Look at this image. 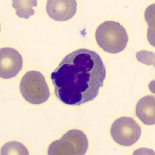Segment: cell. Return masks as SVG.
I'll use <instances>...</instances> for the list:
<instances>
[{
    "mask_svg": "<svg viewBox=\"0 0 155 155\" xmlns=\"http://www.w3.org/2000/svg\"><path fill=\"white\" fill-rule=\"evenodd\" d=\"M22 97L30 103L40 104L45 102L50 96L49 88L43 75L39 72H27L20 82Z\"/></svg>",
    "mask_w": 155,
    "mask_h": 155,
    "instance_id": "obj_3",
    "label": "cell"
},
{
    "mask_svg": "<svg viewBox=\"0 0 155 155\" xmlns=\"http://www.w3.org/2000/svg\"><path fill=\"white\" fill-rule=\"evenodd\" d=\"M88 146V139L83 131L72 129L68 131L61 139L55 140L48 149V154L85 155Z\"/></svg>",
    "mask_w": 155,
    "mask_h": 155,
    "instance_id": "obj_4",
    "label": "cell"
},
{
    "mask_svg": "<svg viewBox=\"0 0 155 155\" xmlns=\"http://www.w3.org/2000/svg\"><path fill=\"white\" fill-rule=\"evenodd\" d=\"M95 38L99 47L105 52L115 54L126 48L128 41L126 30L118 22L105 21L97 28Z\"/></svg>",
    "mask_w": 155,
    "mask_h": 155,
    "instance_id": "obj_2",
    "label": "cell"
},
{
    "mask_svg": "<svg viewBox=\"0 0 155 155\" xmlns=\"http://www.w3.org/2000/svg\"><path fill=\"white\" fill-rule=\"evenodd\" d=\"M29 155L28 151L23 145L20 143L13 141L3 146L1 155Z\"/></svg>",
    "mask_w": 155,
    "mask_h": 155,
    "instance_id": "obj_10",
    "label": "cell"
},
{
    "mask_svg": "<svg viewBox=\"0 0 155 155\" xmlns=\"http://www.w3.org/2000/svg\"><path fill=\"white\" fill-rule=\"evenodd\" d=\"M136 114L145 125H154L155 97L148 95L140 99L136 106Z\"/></svg>",
    "mask_w": 155,
    "mask_h": 155,
    "instance_id": "obj_8",
    "label": "cell"
},
{
    "mask_svg": "<svg viewBox=\"0 0 155 155\" xmlns=\"http://www.w3.org/2000/svg\"><path fill=\"white\" fill-rule=\"evenodd\" d=\"M37 5V1H13V7L16 9V13L17 16L26 19H28L34 14L35 11L33 8Z\"/></svg>",
    "mask_w": 155,
    "mask_h": 155,
    "instance_id": "obj_9",
    "label": "cell"
},
{
    "mask_svg": "<svg viewBox=\"0 0 155 155\" xmlns=\"http://www.w3.org/2000/svg\"><path fill=\"white\" fill-rule=\"evenodd\" d=\"M110 132L115 142L124 146H130L139 140L141 135V129L134 119L123 117L113 123Z\"/></svg>",
    "mask_w": 155,
    "mask_h": 155,
    "instance_id": "obj_5",
    "label": "cell"
},
{
    "mask_svg": "<svg viewBox=\"0 0 155 155\" xmlns=\"http://www.w3.org/2000/svg\"><path fill=\"white\" fill-rule=\"evenodd\" d=\"M23 66L20 53L13 48H4L0 50V77L10 79L17 75Z\"/></svg>",
    "mask_w": 155,
    "mask_h": 155,
    "instance_id": "obj_6",
    "label": "cell"
},
{
    "mask_svg": "<svg viewBox=\"0 0 155 155\" xmlns=\"http://www.w3.org/2000/svg\"><path fill=\"white\" fill-rule=\"evenodd\" d=\"M106 70L99 55L81 49L66 56L51 74L56 97L67 105L93 101L103 86Z\"/></svg>",
    "mask_w": 155,
    "mask_h": 155,
    "instance_id": "obj_1",
    "label": "cell"
},
{
    "mask_svg": "<svg viewBox=\"0 0 155 155\" xmlns=\"http://www.w3.org/2000/svg\"><path fill=\"white\" fill-rule=\"evenodd\" d=\"M77 2L74 0H49L46 11L48 15L56 21H65L74 16L77 11Z\"/></svg>",
    "mask_w": 155,
    "mask_h": 155,
    "instance_id": "obj_7",
    "label": "cell"
}]
</instances>
